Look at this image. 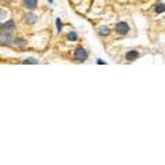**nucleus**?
<instances>
[{
    "mask_svg": "<svg viewBox=\"0 0 165 165\" xmlns=\"http://www.w3.org/2000/svg\"><path fill=\"white\" fill-rule=\"evenodd\" d=\"M109 33H110V29L107 26H101L99 28V35L101 36H107Z\"/></svg>",
    "mask_w": 165,
    "mask_h": 165,
    "instance_id": "6e6552de",
    "label": "nucleus"
},
{
    "mask_svg": "<svg viewBox=\"0 0 165 165\" xmlns=\"http://www.w3.org/2000/svg\"><path fill=\"white\" fill-rule=\"evenodd\" d=\"M0 32H2V24H0Z\"/></svg>",
    "mask_w": 165,
    "mask_h": 165,
    "instance_id": "4468645a",
    "label": "nucleus"
},
{
    "mask_svg": "<svg viewBox=\"0 0 165 165\" xmlns=\"http://www.w3.org/2000/svg\"><path fill=\"white\" fill-rule=\"evenodd\" d=\"M12 43H14L15 45H18V47L25 45V40H22V39H15V40H12Z\"/></svg>",
    "mask_w": 165,
    "mask_h": 165,
    "instance_id": "9b49d317",
    "label": "nucleus"
},
{
    "mask_svg": "<svg viewBox=\"0 0 165 165\" xmlns=\"http://www.w3.org/2000/svg\"><path fill=\"white\" fill-rule=\"evenodd\" d=\"M24 4L28 10H35L37 6V0H24Z\"/></svg>",
    "mask_w": 165,
    "mask_h": 165,
    "instance_id": "423d86ee",
    "label": "nucleus"
},
{
    "mask_svg": "<svg viewBox=\"0 0 165 165\" xmlns=\"http://www.w3.org/2000/svg\"><path fill=\"white\" fill-rule=\"evenodd\" d=\"M125 58H127V61L132 62V61H135V59H138V58H139V52H138V51H135V50H132V51L127 52Z\"/></svg>",
    "mask_w": 165,
    "mask_h": 165,
    "instance_id": "20e7f679",
    "label": "nucleus"
},
{
    "mask_svg": "<svg viewBox=\"0 0 165 165\" xmlns=\"http://www.w3.org/2000/svg\"><path fill=\"white\" fill-rule=\"evenodd\" d=\"M12 39H14V37H12V35H11V32H6L3 35V36H2V44H11L12 43Z\"/></svg>",
    "mask_w": 165,
    "mask_h": 165,
    "instance_id": "7ed1b4c3",
    "label": "nucleus"
},
{
    "mask_svg": "<svg viewBox=\"0 0 165 165\" xmlns=\"http://www.w3.org/2000/svg\"><path fill=\"white\" fill-rule=\"evenodd\" d=\"M36 21H37V17L35 14H28L26 18H25V22H28V24H35Z\"/></svg>",
    "mask_w": 165,
    "mask_h": 165,
    "instance_id": "0eeeda50",
    "label": "nucleus"
},
{
    "mask_svg": "<svg viewBox=\"0 0 165 165\" xmlns=\"http://www.w3.org/2000/svg\"><path fill=\"white\" fill-rule=\"evenodd\" d=\"M88 58V52L85 48L83 47H77L74 51V59L77 61V62H84L85 59Z\"/></svg>",
    "mask_w": 165,
    "mask_h": 165,
    "instance_id": "f257e3e1",
    "label": "nucleus"
},
{
    "mask_svg": "<svg viewBox=\"0 0 165 165\" xmlns=\"http://www.w3.org/2000/svg\"><path fill=\"white\" fill-rule=\"evenodd\" d=\"M68 40H69V41H76V40H77V33L70 32L69 35H68Z\"/></svg>",
    "mask_w": 165,
    "mask_h": 165,
    "instance_id": "1a4fd4ad",
    "label": "nucleus"
},
{
    "mask_svg": "<svg viewBox=\"0 0 165 165\" xmlns=\"http://www.w3.org/2000/svg\"><path fill=\"white\" fill-rule=\"evenodd\" d=\"M15 28V24L14 21H7L4 25H2V29L4 30V32H12Z\"/></svg>",
    "mask_w": 165,
    "mask_h": 165,
    "instance_id": "39448f33",
    "label": "nucleus"
},
{
    "mask_svg": "<svg viewBox=\"0 0 165 165\" xmlns=\"http://www.w3.org/2000/svg\"><path fill=\"white\" fill-rule=\"evenodd\" d=\"M164 3H158V4H157V6H156V12H157V14H161V12H164Z\"/></svg>",
    "mask_w": 165,
    "mask_h": 165,
    "instance_id": "9d476101",
    "label": "nucleus"
},
{
    "mask_svg": "<svg viewBox=\"0 0 165 165\" xmlns=\"http://www.w3.org/2000/svg\"><path fill=\"white\" fill-rule=\"evenodd\" d=\"M116 32H117L118 35H121V36H124V35H127V33L129 32V25L127 24V22H118V24L116 25Z\"/></svg>",
    "mask_w": 165,
    "mask_h": 165,
    "instance_id": "f03ea898",
    "label": "nucleus"
},
{
    "mask_svg": "<svg viewBox=\"0 0 165 165\" xmlns=\"http://www.w3.org/2000/svg\"><path fill=\"white\" fill-rule=\"evenodd\" d=\"M22 63H37V61L35 58H28V59L22 61Z\"/></svg>",
    "mask_w": 165,
    "mask_h": 165,
    "instance_id": "f8f14e48",
    "label": "nucleus"
},
{
    "mask_svg": "<svg viewBox=\"0 0 165 165\" xmlns=\"http://www.w3.org/2000/svg\"><path fill=\"white\" fill-rule=\"evenodd\" d=\"M57 29H58V32H61L62 30V22H61V19H57Z\"/></svg>",
    "mask_w": 165,
    "mask_h": 165,
    "instance_id": "ddd939ff",
    "label": "nucleus"
}]
</instances>
